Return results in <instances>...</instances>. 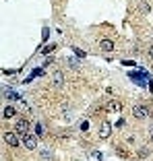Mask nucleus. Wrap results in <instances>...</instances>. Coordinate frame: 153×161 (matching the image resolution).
I'll list each match as a JSON object with an SVG mask.
<instances>
[{
    "mask_svg": "<svg viewBox=\"0 0 153 161\" xmlns=\"http://www.w3.org/2000/svg\"><path fill=\"white\" fill-rule=\"evenodd\" d=\"M29 128H31V122L27 120V118H19V120L15 122V132H17V134H21V137L29 134Z\"/></svg>",
    "mask_w": 153,
    "mask_h": 161,
    "instance_id": "1",
    "label": "nucleus"
},
{
    "mask_svg": "<svg viewBox=\"0 0 153 161\" xmlns=\"http://www.w3.org/2000/svg\"><path fill=\"white\" fill-rule=\"evenodd\" d=\"M133 116L139 118V120H143V118H149L151 114H149V107L143 105V103H137V105L133 107Z\"/></svg>",
    "mask_w": 153,
    "mask_h": 161,
    "instance_id": "2",
    "label": "nucleus"
},
{
    "mask_svg": "<svg viewBox=\"0 0 153 161\" xmlns=\"http://www.w3.org/2000/svg\"><path fill=\"white\" fill-rule=\"evenodd\" d=\"M23 147H27L29 151H33L35 147H37V137H35V134H25L23 137Z\"/></svg>",
    "mask_w": 153,
    "mask_h": 161,
    "instance_id": "3",
    "label": "nucleus"
},
{
    "mask_svg": "<svg viewBox=\"0 0 153 161\" xmlns=\"http://www.w3.org/2000/svg\"><path fill=\"white\" fill-rule=\"evenodd\" d=\"M4 142L8 147H19V137H17V132H4Z\"/></svg>",
    "mask_w": 153,
    "mask_h": 161,
    "instance_id": "4",
    "label": "nucleus"
},
{
    "mask_svg": "<svg viewBox=\"0 0 153 161\" xmlns=\"http://www.w3.org/2000/svg\"><path fill=\"white\" fill-rule=\"evenodd\" d=\"M52 83H54V87H62V85H64V74L60 72V70H56V72L52 74Z\"/></svg>",
    "mask_w": 153,
    "mask_h": 161,
    "instance_id": "5",
    "label": "nucleus"
},
{
    "mask_svg": "<svg viewBox=\"0 0 153 161\" xmlns=\"http://www.w3.org/2000/svg\"><path fill=\"white\" fill-rule=\"evenodd\" d=\"M99 48L104 50V52H114V48H116V46H114L112 39H101V41H99Z\"/></svg>",
    "mask_w": 153,
    "mask_h": 161,
    "instance_id": "6",
    "label": "nucleus"
},
{
    "mask_svg": "<svg viewBox=\"0 0 153 161\" xmlns=\"http://www.w3.org/2000/svg\"><path fill=\"white\" fill-rule=\"evenodd\" d=\"M108 110L110 112H122V103H120L118 99H112V101L108 103Z\"/></svg>",
    "mask_w": 153,
    "mask_h": 161,
    "instance_id": "7",
    "label": "nucleus"
},
{
    "mask_svg": "<svg viewBox=\"0 0 153 161\" xmlns=\"http://www.w3.org/2000/svg\"><path fill=\"white\" fill-rule=\"evenodd\" d=\"M2 116L8 120V118H15L17 116V107H13V105H6L4 107V112H2Z\"/></svg>",
    "mask_w": 153,
    "mask_h": 161,
    "instance_id": "8",
    "label": "nucleus"
},
{
    "mask_svg": "<svg viewBox=\"0 0 153 161\" xmlns=\"http://www.w3.org/2000/svg\"><path fill=\"white\" fill-rule=\"evenodd\" d=\"M110 132H112V128H110V124H101V130H99V138H108Z\"/></svg>",
    "mask_w": 153,
    "mask_h": 161,
    "instance_id": "9",
    "label": "nucleus"
},
{
    "mask_svg": "<svg viewBox=\"0 0 153 161\" xmlns=\"http://www.w3.org/2000/svg\"><path fill=\"white\" fill-rule=\"evenodd\" d=\"M35 137H44V132H46V128H44V124H41V122H37V124H35Z\"/></svg>",
    "mask_w": 153,
    "mask_h": 161,
    "instance_id": "10",
    "label": "nucleus"
},
{
    "mask_svg": "<svg viewBox=\"0 0 153 161\" xmlns=\"http://www.w3.org/2000/svg\"><path fill=\"white\" fill-rule=\"evenodd\" d=\"M4 97L6 99H21V95L17 91H8V89H6V91H4Z\"/></svg>",
    "mask_w": 153,
    "mask_h": 161,
    "instance_id": "11",
    "label": "nucleus"
},
{
    "mask_svg": "<svg viewBox=\"0 0 153 161\" xmlns=\"http://www.w3.org/2000/svg\"><path fill=\"white\" fill-rule=\"evenodd\" d=\"M139 10H141L143 15H149V10H151V6H149L147 2H141V4H139Z\"/></svg>",
    "mask_w": 153,
    "mask_h": 161,
    "instance_id": "12",
    "label": "nucleus"
},
{
    "mask_svg": "<svg viewBox=\"0 0 153 161\" xmlns=\"http://www.w3.org/2000/svg\"><path fill=\"white\" fill-rule=\"evenodd\" d=\"M139 157H141V159H143V157H149V149L147 147H141V149H139Z\"/></svg>",
    "mask_w": 153,
    "mask_h": 161,
    "instance_id": "13",
    "label": "nucleus"
},
{
    "mask_svg": "<svg viewBox=\"0 0 153 161\" xmlns=\"http://www.w3.org/2000/svg\"><path fill=\"white\" fill-rule=\"evenodd\" d=\"M54 48H56L54 44H48V46H46L44 50H41V52H44V54H48V52H52V50H54Z\"/></svg>",
    "mask_w": 153,
    "mask_h": 161,
    "instance_id": "14",
    "label": "nucleus"
},
{
    "mask_svg": "<svg viewBox=\"0 0 153 161\" xmlns=\"http://www.w3.org/2000/svg\"><path fill=\"white\" fill-rule=\"evenodd\" d=\"M41 159H52V153L50 151H41Z\"/></svg>",
    "mask_w": 153,
    "mask_h": 161,
    "instance_id": "15",
    "label": "nucleus"
},
{
    "mask_svg": "<svg viewBox=\"0 0 153 161\" xmlns=\"http://www.w3.org/2000/svg\"><path fill=\"white\" fill-rule=\"evenodd\" d=\"M151 145H153V134H151Z\"/></svg>",
    "mask_w": 153,
    "mask_h": 161,
    "instance_id": "16",
    "label": "nucleus"
},
{
    "mask_svg": "<svg viewBox=\"0 0 153 161\" xmlns=\"http://www.w3.org/2000/svg\"><path fill=\"white\" fill-rule=\"evenodd\" d=\"M151 118H153V116H151Z\"/></svg>",
    "mask_w": 153,
    "mask_h": 161,
    "instance_id": "17",
    "label": "nucleus"
}]
</instances>
